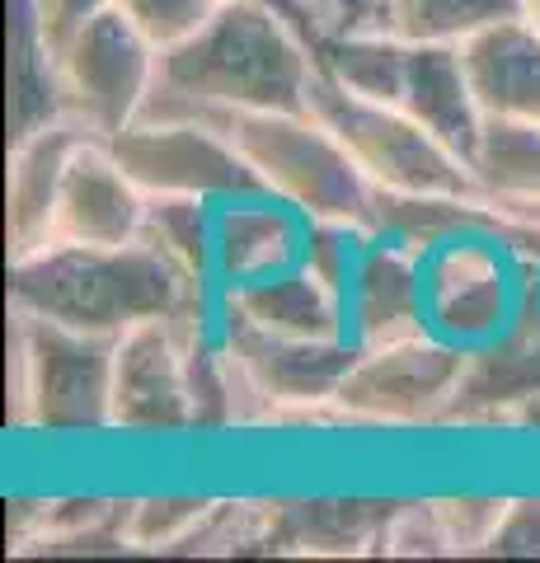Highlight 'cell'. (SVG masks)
Returning a JSON list of instances; mask_svg holds the SVG:
<instances>
[{
  "mask_svg": "<svg viewBox=\"0 0 540 563\" xmlns=\"http://www.w3.org/2000/svg\"><path fill=\"white\" fill-rule=\"evenodd\" d=\"M10 310L99 333V339H123L146 320L212 314L217 287L184 277L146 240L123 244V250L47 244L10 263Z\"/></svg>",
  "mask_w": 540,
  "mask_h": 563,
  "instance_id": "6da1fadb",
  "label": "cell"
},
{
  "mask_svg": "<svg viewBox=\"0 0 540 563\" xmlns=\"http://www.w3.org/2000/svg\"><path fill=\"white\" fill-rule=\"evenodd\" d=\"M316 70V43L291 20L221 0L194 38L161 52L155 85L184 109L231 122L235 113L310 109Z\"/></svg>",
  "mask_w": 540,
  "mask_h": 563,
  "instance_id": "7a4b0ae2",
  "label": "cell"
},
{
  "mask_svg": "<svg viewBox=\"0 0 540 563\" xmlns=\"http://www.w3.org/2000/svg\"><path fill=\"white\" fill-rule=\"evenodd\" d=\"M5 413L14 432L103 437L113 432V339L10 310Z\"/></svg>",
  "mask_w": 540,
  "mask_h": 563,
  "instance_id": "3957f363",
  "label": "cell"
},
{
  "mask_svg": "<svg viewBox=\"0 0 540 563\" xmlns=\"http://www.w3.org/2000/svg\"><path fill=\"white\" fill-rule=\"evenodd\" d=\"M231 136L268 198L301 211L306 221H343L372 231L376 188L362 179L339 132L316 109L235 113Z\"/></svg>",
  "mask_w": 540,
  "mask_h": 563,
  "instance_id": "277c9868",
  "label": "cell"
},
{
  "mask_svg": "<svg viewBox=\"0 0 540 563\" xmlns=\"http://www.w3.org/2000/svg\"><path fill=\"white\" fill-rule=\"evenodd\" d=\"M465 366L470 347L432 329L357 347L353 372L339 385L348 432H447Z\"/></svg>",
  "mask_w": 540,
  "mask_h": 563,
  "instance_id": "5b68a950",
  "label": "cell"
},
{
  "mask_svg": "<svg viewBox=\"0 0 540 563\" xmlns=\"http://www.w3.org/2000/svg\"><path fill=\"white\" fill-rule=\"evenodd\" d=\"M310 109L339 132L348 155H353V165L362 169V179L376 192H390V198L475 192L465 155L451 151L442 136H432L423 122L409 118L405 109H395V103L357 99L316 70Z\"/></svg>",
  "mask_w": 540,
  "mask_h": 563,
  "instance_id": "8992f818",
  "label": "cell"
},
{
  "mask_svg": "<svg viewBox=\"0 0 540 563\" xmlns=\"http://www.w3.org/2000/svg\"><path fill=\"white\" fill-rule=\"evenodd\" d=\"M109 146L146 198H198L221 207L264 192L231 128L212 118H136L109 136Z\"/></svg>",
  "mask_w": 540,
  "mask_h": 563,
  "instance_id": "52a82bcc",
  "label": "cell"
},
{
  "mask_svg": "<svg viewBox=\"0 0 540 563\" xmlns=\"http://www.w3.org/2000/svg\"><path fill=\"white\" fill-rule=\"evenodd\" d=\"M57 76L66 118L109 141L142 118L161 76V52L118 10H99L57 43Z\"/></svg>",
  "mask_w": 540,
  "mask_h": 563,
  "instance_id": "ba28073f",
  "label": "cell"
},
{
  "mask_svg": "<svg viewBox=\"0 0 540 563\" xmlns=\"http://www.w3.org/2000/svg\"><path fill=\"white\" fill-rule=\"evenodd\" d=\"M428 329L461 347H480L513 324L527 268L489 231H465L423 254Z\"/></svg>",
  "mask_w": 540,
  "mask_h": 563,
  "instance_id": "9c48e42d",
  "label": "cell"
},
{
  "mask_svg": "<svg viewBox=\"0 0 540 563\" xmlns=\"http://www.w3.org/2000/svg\"><path fill=\"white\" fill-rule=\"evenodd\" d=\"M212 314L146 320L113 339V432L118 437H188L194 395H188V333Z\"/></svg>",
  "mask_w": 540,
  "mask_h": 563,
  "instance_id": "30bf717a",
  "label": "cell"
},
{
  "mask_svg": "<svg viewBox=\"0 0 540 563\" xmlns=\"http://www.w3.org/2000/svg\"><path fill=\"white\" fill-rule=\"evenodd\" d=\"M540 399V268H527V291L498 339L470 347V366L447 432H508L513 418Z\"/></svg>",
  "mask_w": 540,
  "mask_h": 563,
  "instance_id": "8fae6325",
  "label": "cell"
},
{
  "mask_svg": "<svg viewBox=\"0 0 540 563\" xmlns=\"http://www.w3.org/2000/svg\"><path fill=\"white\" fill-rule=\"evenodd\" d=\"M151 198L136 188L132 174L118 165L109 141H80L66 165V184L52 221V244H90V250H123L146 231Z\"/></svg>",
  "mask_w": 540,
  "mask_h": 563,
  "instance_id": "7c38bea8",
  "label": "cell"
},
{
  "mask_svg": "<svg viewBox=\"0 0 540 563\" xmlns=\"http://www.w3.org/2000/svg\"><path fill=\"white\" fill-rule=\"evenodd\" d=\"M348 301V339L357 347L395 343L428 329V282L423 254L405 250L386 235H367L343 287Z\"/></svg>",
  "mask_w": 540,
  "mask_h": 563,
  "instance_id": "4fadbf2b",
  "label": "cell"
},
{
  "mask_svg": "<svg viewBox=\"0 0 540 563\" xmlns=\"http://www.w3.org/2000/svg\"><path fill=\"white\" fill-rule=\"evenodd\" d=\"M76 118H57L47 128L10 141V165H5V250L10 263L29 258L52 244V221H57V198L66 184V165L90 141Z\"/></svg>",
  "mask_w": 540,
  "mask_h": 563,
  "instance_id": "5bb4252c",
  "label": "cell"
},
{
  "mask_svg": "<svg viewBox=\"0 0 540 563\" xmlns=\"http://www.w3.org/2000/svg\"><path fill=\"white\" fill-rule=\"evenodd\" d=\"M217 314L231 324L273 333V339H310V343L348 339L343 291L329 287L306 263H291V268L258 277V282L217 287Z\"/></svg>",
  "mask_w": 540,
  "mask_h": 563,
  "instance_id": "9a60e30c",
  "label": "cell"
},
{
  "mask_svg": "<svg viewBox=\"0 0 540 563\" xmlns=\"http://www.w3.org/2000/svg\"><path fill=\"white\" fill-rule=\"evenodd\" d=\"M399 498L372 493H310L277 498L268 554L277 559H381V536Z\"/></svg>",
  "mask_w": 540,
  "mask_h": 563,
  "instance_id": "2e32d148",
  "label": "cell"
},
{
  "mask_svg": "<svg viewBox=\"0 0 540 563\" xmlns=\"http://www.w3.org/2000/svg\"><path fill=\"white\" fill-rule=\"evenodd\" d=\"M123 498L113 493H57V498H14L5 512V550L14 559H85L128 554L118 536Z\"/></svg>",
  "mask_w": 540,
  "mask_h": 563,
  "instance_id": "e0dca14e",
  "label": "cell"
},
{
  "mask_svg": "<svg viewBox=\"0 0 540 563\" xmlns=\"http://www.w3.org/2000/svg\"><path fill=\"white\" fill-rule=\"evenodd\" d=\"M306 217L268 192L221 202L217 207V240H212V273L217 287L235 282H258L301 263Z\"/></svg>",
  "mask_w": 540,
  "mask_h": 563,
  "instance_id": "ac0fdd59",
  "label": "cell"
},
{
  "mask_svg": "<svg viewBox=\"0 0 540 563\" xmlns=\"http://www.w3.org/2000/svg\"><path fill=\"white\" fill-rule=\"evenodd\" d=\"M461 62L484 118L540 122V29L527 14L461 43Z\"/></svg>",
  "mask_w": 540,
  "mask_h": 563,
  "instance_id": "d6986e66",
  "label": "cell"
},
{
  "mask_svg": "<svg viewBox=\"0 0 540 563\" xmlns=\"http://www.w3.org/2000/svg\"><path fill=\"white\" fill-rule=\"evenodd\" d=\"M465 165L484 202L513 221L540 225V122L484 118Z\"/></svg>",
  "mask_w": 540,
  "mask_h": 563,
  "instance_id": "ffe728a7",
  "label": "cell"
},
{
  "mask_svg": "<svg viewBox=\"0 0 540 563\" xmlns=\"http://www.w3.org/2000/svg\"><path fill=\"white\" fill-rule=\"evenodd\" d=\"M399 109L418 118L432 136H442L451 151H470L484 128V113L470 90L461 47H442V43H414L409 47V80H405V99Z\"/></svg>",
  "mask_w": 540,
  "mask_h": 563,
  "instance_id": "44dd1931",
  "label": "cell"
},
{
  "mask_svg": "<svg viewBox=\"0 0 540 563\" xmlns=\"http://www.w3.org/2000/svg\"><path fill=\"white\" fill-rule=\"evenodd\" d=\"M5 109H10V141L66 118L62 109V76H57V47L33 20L29 0H10V29H5Z\"/></svg>",
  "mask_w": 540,
  "mask_h": 563,
  "instance_id": "7402d4cb",
  "label": "cell"
},
{
  "mask_svg": "<svg viewBox=\"0 0 540 563\" xmlns=\"http://www.w3.org/2000/svg\"><path fill=\"white\" fill-rule=\"evenodd\" d=\"M409 47L414 43L395 38L376 24H343L316 43V66L324 80L343 85L348 95L399 109L409 80Z\"/></svg>",
  "mask_w": 540,
  "mask_h": 563,
  "instance_id": "603a6c76",
  "label": "cell"
},
{
  "mask_svg": "<svg viewBox=\"0 0 540 563\" xmlns=\"http://www.w3.org/2000/svg\"><path fill=\"white\" fill-rule=\"evenodd\" d=\"M521 0H376L357 24H376L405 43H442L461 47L475 33L503 20H517Z\"/></svg>",
  "mask_w": 540,
  "mask_h": 563,
  "instance_id": "cb8c5ba5",
  "label": "cell"
},
{
  "mask_svg": "<svg viewBox=\"0 0 540 563\" xmlns=\"http://www.w3.org/2000/svg\"><path fill=\"white\" fill-rule=\"evenodd\" d=\"M217 493H132L118 512V536L128 554H174L198 531Z\"/></svg>",
  "mask_w": 540,
  "mask_h": 563,
  "instance_id": "d4e9b609",
  "label": "cell"
},
{
  "mask_svg": "<svg viewBox=\"0 0 540 563\" xmlns=\"http://www.w3.org/2000/svg\"><path fill=\"white\" fill-rule=\"evenodd\" d=\"M142 240L161 250L174 268L194 282H212V240H217V207L198 198H151Z\"/></svg>",
  "mask_w": 540,
  "mask_h": 563,
  "instance_id": "484cf974",
  "label": "cell"
},
{
  "mask_svg": "<svg viewBox=\"0 0 540 563\" xmlns=\"http://www.w3.org/2000/svg\"><path fill=\"white\" fill-rule=\"evenodd\" d=\"M273 503L258 493H221L198 521V531L184 540L179 559H245V554H268V531H273Z\"/></svg>",
  "mask_w": 540,
  "mask_h": 563,
  "instance_id": "4316f807",
  "label": "cell"
},
{
  "mask_svg": "<svg viewBox=\"0 0 540 563\" xmlns=\"http://www.w3.org/2000/svg\"><path fill=\"white\" fill-rule=\"evenodd\" d=\"M428 498L447 531L451 559H489L513 493H428Z\"/></svg>",
  "mask_w": 540,
  "mask_h": 563,
  "instance_id": "83f0119b",
  "label": "cell"
},
{
  "mask_svg": "<svg viewBox=\"0 0 540 563\" xmlns=\"http://www.w3.org/2000/svg\"><path fill=\"white\" fill-rule=\"evenodd\" d=\"M113 10L142 33L155 52L188 43L221 10V0H113Z\"/></svg>",
  "mask_w": 540,
  "mask_h": 563,
  "instance_id": "f1b7e54d",
  "label": "cell"
},
{
  "mask_svg": "<svg viewBox=\"0 0 540 563\" xmlns=\"http://www.w3.org/2000/svg\"><path fill=\"white\" fill-rule=\"evenodd\" d=\"M381 559H451L432 498H399L381 536Z\"/></svg>",
  "mask_w": 540,
  "mask_h": 563,
  "instance_id": "f546056e",
  "label": "cell"
},
{
  "mask_svg": "<svg viewBox=\"0 0 540 563\" xmlns=\"http://www.w3.org/2000/svg\"><path fill=\"white\" fill-rule=\"evenodd\" d=\"M372 231L362 225H343V221H306V244H301V263L310 273H320L329 287H348L353 277V263L362 254Z\"/></svg>",
  "mask_w": 540,
  "mask_h": 563,
  "instance_id": "4dcf8cb0",
  "label": "cell"
},
{
  "mask_svg": "<svg viewBox=\"0 0 540 563\" xmlns=\"http://www.w3.org/2000/svg\"><path fill=\"white\" fill-rule=\"evenodd\" d=\"M489 559H540V493H513Z\"/></svg>",
  "mask_w": 540,
  "mask_h": 563,
  "instance_id": "1f68e13d",
  "label": "cell"
},
{
  "mask_svg": "<svg viewBox=\"0 0 540 563\" xmlns=\"http://www.w3.org/2000/svg\"><path fill=\"white\" fill-rule=\"evenodd\" d=\"M231 5H258V10L283 14V20H291L310 43H320L324 33H334V29L348 24L339 10H329V5H324V0H231Z\"/></svg>",
  "mask_w": 540,
  "mask_h": 563,
  "instance_id": "d6a6232c",
  "label": "cell"
},
{
  "mask_svg": "<svg viewBox=\"0 0 540 563\" xmlns=\"http://www.w3.org/2000/svg\"><path fill=\"white\" fill-rule=\"evenodd\" d=\"M29 5H33V20L52 38V47H57L66 33L80 29L85 20H95L99 10H113V0H29Z\"/></svg>",
  "mask_w": 540,
  "mask_h": 563,
  "instance_id": "836d02e7",
  "label": "cell"
},
{
  "mask_svg": "<svg viewBox=\"0 0 540 563\" xmlns=\"http://www.w3.org/2000/svg\"><path fill=\"white\" fill-rule=\"evenodd\" d=\"M324 5H329V10H339L348 24H357V20H362V0H324Z\"/></svg>",
  "mask_w": 540,
  "mask_h": 563,
  "instance_id": "e575fe53",
  "label": "cell"
},
{
  "mask_svg": "<svg viewBox=\"0 0 540 563\" xmlns=\"http://www.w3.org/2000/svg\"><path fill=\"white\" fill-rule=\"evenodd\" d=\"M521 14H527V20L540 29V0H521Z\"/></svg>",
  "mask_w": 540,
  "mask_h": 563,
  "instance_id": "d590c367",
  "label": "cell"
},
{
  "mask_svg": "<svg viewBox=\"0 0 540 563\" xmlns=\"http://www.w3.org/2000/svg\"><path fill=\"white\" fill-rule=\"evenodd\" d=\"M367 5H376V0H362V14H367Z\"/></svg>",
  "mask_w": 540,
  "mask_h": 563,
  "instance_id": "8d00e7d4",
  "label": "cell"
}]
</instances>
